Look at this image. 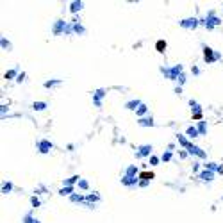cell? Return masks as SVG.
<instances>
[{"label":"cell","instance_id":"cell-1","mask_svg":"<svg viewBox=\"0 0 223 223\" xmlns=\"http://www.w3.org/2000/svg\"><path fill=\"white\" fill-rule=\"evenodd\" d=\"M155 47H157V50H159V52H164V48H166V43H164V41H157V45H155Z\"/></svg>","mask_w":223,"mask_h":223}]
</instances>
